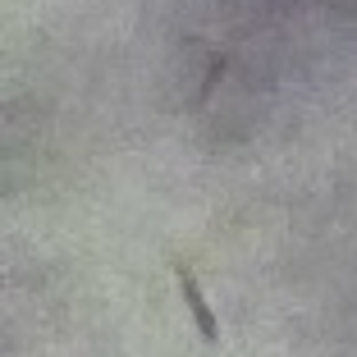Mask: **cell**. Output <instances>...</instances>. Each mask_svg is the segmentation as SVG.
Wrapping results in <instances>:
<instances>
[{"instance_id":"obj_1","label":"cell","mask_w":357,"mask_h":357,"mask_svg":"<svg viewBox=\"0 0 357 357\" xmlns=\"http://www.w3.org/2000/svg\"><path fill=\"white\" fill-rule=\"evenodd\" d=\"M174 280H178V294H183V303H188V312H192V326H197V335L206 339V344H220V321H215V312H211L206 298H202L197 275H192L183 261H174Z\"/></svg>"},{"instance_id":"obj_2","label":"cell","mask_w":357,"mask_h":357,"mask_svg":"<svg viewBox=\"0 0 357 357\" xmlns=\"http://www.w3.org/2000/svg\"><path fill=\"white\" fill-rule=\"evenodd\" d=\"M225 69H229V55H215V60H211V69H206V78H202V87L188 96V110H202V105L211 101V92L220 87V74H225Z\"/></svg>"}]
</instances>
